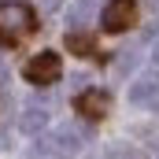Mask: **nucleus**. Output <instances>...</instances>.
Wrapping results in <instances>:
<instances>
[{"label": "nucleus", "instance_id": "nucleus-5", "mask_svg": "<svg viewBox=\"0 0 159 159\" xmlns=\"http://www.w3.org/2000/svg\"><path fill=\"white\" fill-rule=\"evenodd\" d=\"M89 19H93V0H78V4H74V7L67 11V22H70L74 30H81V26H85Z\"/></svg>", "mask_w": 159, "mask_h": 159}, {"label": "nucleus", "instance_id": "nucleus-3", "mask_svg": "<svg viewBox=\"0 0 159 159\" xmlns=\"http://www.w3.org/2000/svg\"><path fill=\"white\" fill-rule=\"evenodd\" d=\"M133 22H137V4H133V0H111V4L104 7V30L122 34V30H129Z\"/></svg>", "mask_w": 159, "mask_h": 159}, {"label": "nucleus", "instance_id": "nucleus-8", "mask_svg": "<svg viewBox=\"0 0 159 159\" xmlns=\"http://www.w3.org/2000/svg\"><path fill=\"white\" fill-rule=\"evenodd\" d=\"M67 48H74L78 56H93V52H96L93 37H85V34H70V37H67Z\"/></svg>", "mask_w": 159, "mask_h": 159}, {"label": "nucleus", "instance_id": "nucleus-4", "mask_svg": "<svg viewBox=\"0 0 159 159\" xmlns=\"http://www.w3.org/2000/svg\"><path fill=\"white\" fill-rule=\"evenodd\" d=\"M107 107H111V100H107V93H81L78 96V111L85 115V119H104L107 115Z\"/></svg>", "mask_w": 159, "mask_h": 159}, {"label": "nucleus", "instance_id": "nucleus-1", "mask_svg": "<svg viewBox=\"0 0 159 159\" xmlns=\"http://www.w3.org/2000/svg\"><path fill=\"white\" fill-rule=\"evenodd\" d=\"M34 7L30 4H19V0H7L0 4V44H19L22 37H30L34 30Z\"/></svg>", "mask_w": 159, "mask_h": 159}, {"label": "nucleus", "instance_id": "nucleus-2", "mask_svg": "<svg viewBox=\"0 0 159 159\" xmlns=\"http://www.w3.org/2000/svg\"><path fill=\"white\" fill-rule=\"evenodd\" d=\"M59 70H63V63H59L56 52H37V56L26 63V81H34V85H52V81H59Z\"/></svg>", "mask_w": 159, "mask_h": 159}, {"label": "nucleus", "instance_id": "nucleus-9", "mask_svg": "<svg viewBox=\"0 0 159 159\" xmlns=\"http://www.w3.org/2000/svg\"><path fill=\"white\" fill-rule=\"evenodd\" d=\"M156 56H159V41H156Z\"/></svg>", "mask_w": 159, "mask_h": 159}, {"label": "nucleus", "instance_id": "nucleus-7", "mask_svg": "<svg viewBox=\"0 0 159 159\" xmlns=\"http://www.w3.org/2000/svg\"><path fill=\"white\" fill-rule=\"evenodd\" d=\"M156 93H159V81L156 78H152V81H137V85L129 89V100H133V104H144L148 96L156 100Z\"/></svg>", "mask_w": 159, "mask_h": 159}, {"label": "nucleus", "instance_id": "nucleus-6", "mask_svg": "<svg viewBox=\"0 0 159 159\" xmlns=\"http://www.w3.org/2000/svg\"><path fill=\"white\" fill-rule=\"evenodd\" d=\"M22 133H37V129H44L48 126V111H41V107H30L26 115H22Z\"/></svg>", "mask_w": 159, "mask_h": 159}]
</instances>
